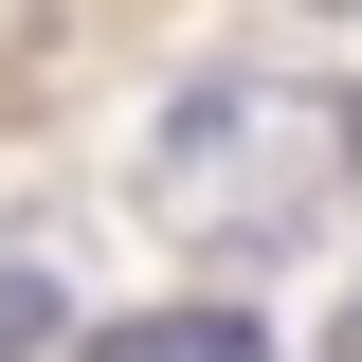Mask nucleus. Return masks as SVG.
I'll return each instance as SVG.
<instances>
[{
	"label": "nucleus",
	"mask_w": 362,
	"mask_h": 362,
	"mask_svg": "<svg viewBox=\"0 0 362 362\" xmlns=\"http://www.w3.org/2000/svg\"><path fill=\"white\" fill-rule=\"evenodd\" d=\"M145 199H163V235H199V254H235V272H254V254H308V235L362 199V90L235 54V73H199L163 109Z\"/></svg>",
	"instance_id": "nucleus-1"
},
{
	"label": "nucleus",
	"mask_w": 362,
	"mask_h": 362,
	"mask_svg": "<svg viewBox=\"0 0 362 362\" xmlns=\"http://www.w3.org/2000/svg\"><path fill=\"white\" fill-rule=\"evenodd\" d=\"M90 362H272L254 308H127V326H90Z\"/></svg>",
	"instance_id": "nucleus-2"
},
{
	"label": "nucleus",
	"mask_w": 362,
	"mask_h": 362,
	"mask_svg": "<svg viewBox=\"0 0 362 362\" xmlns=\"http://www.w3.org/2000/svg\"><path fill=\"white\" fill-rule=\"evenodd\" d=\"M0 344H54V290L37 272H0Z\"/></svg>",
	"instance_id": "nucleus-3"
},
{
	"label": "nucleus",
	"mask_w": 362,
	"mask_h": 362,
	"mask_svg": "<svg viewBox=\"0 0 362 362\" xmlns=\"http://www.w3.org/2000/svg\"><path fill=\"white\" fill-rule=\"evenodd\" d=\"M344 362H362V290H344Z\"/></svg>",
	"instance_id": "nucleus-4"
}]
</instances>
